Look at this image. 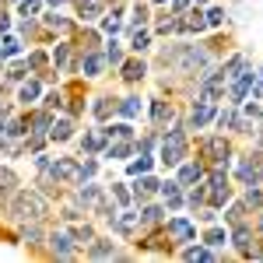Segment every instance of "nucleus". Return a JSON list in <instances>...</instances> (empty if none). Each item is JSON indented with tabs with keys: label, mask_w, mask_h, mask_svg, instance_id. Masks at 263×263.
Masks as SVG:
<instances>
[{
	"label": "nucleus",
	"mask_w": 263,
	"mask_h": 263,
	"mask_svg": "<svg viewBox=\"0 0 263 263\" xmlns=\"http://www.w3.org/2000/svg\"><path fill=\"white\" fill-rule=\"evenodd\" d=\"M249 88H253V70H246L242 78L232 85V98H235V102H239V98H246V91H249Z\"/></svg>",
	"instance_id": "obj_6"
},
{
	"label": "nucleus",
	"mask_w": 263,
	"mask_h": 263,
	"mask_svg": "<svg viewBox=\"0 0 263 263\" xmlns=\"http://www.w3.org/2000/svg\"><path fill=\"white\" fill-rule=\"evenodd\" d=\"M158 4H162V0H158Z\"/></svg>",
	"instance_id": "obj_39"
},
{
	"label": "nucleus",
	"mask_w": 263,
	"mask_h": 263,
	"mask_svg": "<svg viewBox=\"0 0 263 263\" xmlns=\"http://www.w3.org/2000/svg\"><path fill=\"white\" fill-rule=\"evenodd\" d=\"M147 169H151V158H140V162H133V165H130V172H133V175H140V172H147Z\"/></svg>",
	"instance_id": "obj_23"
},
{
	"label": "nucleus",
	"mask_w": 263,
	"mask_h": 263,
	"mask_svg": "<svg viewBox=\"0 0 263 263\" xmlns=\"http://www.w3.org/2000/svg\"><path fill=\"white\" fill-rule=\"evenodd\" d=\"M137 112H140V102L137 98H127L123 102V116H137Z\"/></svg>",
	"instance_id": "obj_19"
},
{
	"label": "nucleus",
	"mask_w": 263,
	"mask_h": 263,
	"mask_svg": "<svg viewBox=\"0 0 263 263\" xmlns=\"http://www.w3.org/2000/svg\"><path fill=\"white\" fill-rule=\"evenodd\" d=\"M49 4H63V0H49Z\"/></svg>",
	"instance_id": "obj_36"
},
{
	"label": "nucleus",
	"mask_w": 263,
	"mask_h": 263,
	"mask_svg": "<svg viewBox=\"0 0 263 263\" xmlns=\"http://www.w3.org/2000/svg\"><path fill=\"white\" fill-rule=\"evenodd\" d=\"M53 246H56L63 256H70V239H67V235H56V239H53Z\"/></svg>",
	"instance_id": "obj_22"
},
{
	"label": "nucleus",
	"mask_w": 263,
	"mask_h": 263,
	"mask_svg": "<svg viewBox=\"0 0 263 263\" xmlns=\"http://www.w3.org/2000/svg\"><path fill=\"white\" fill-rule=\"evenodd\" d=\"M85 14H98V0H88V4H81Z\"/></svg>",
	"instance_id": "obj_33"
},
{
	"label": "nucleus",
	"mask_w": 263,
	"mask_h": 263,
	"mask_svg": "<svg viewBox=\"0 0 263 263\" xmlns=\"http://www.w3.org/2000/svg\"><path fill=\"white\" fill-rule=\"evenodd\" d=\"M105 133H116V137H130V127H112V130H105Z\"/></svg>",
	"instance_id": "obj_34"
},
{
	"label": "nucleus",
	"mask_w": 263,
	"mask_h": 263,
	"mask_svg": "<svg viewBox=\"0 0 263 263\" xmlns=\"http://www.w3.org/2000/svg\"><path fill=\"white\" fill-rule=\"evenodd\" d=\"M144 46H147V32H137L133 35V49H144Z\"/></svg>",
	"instance_id": "obj_31"
},
{
	"label": "nucleus",
	"mask_w": 263,
	"mask_h": 263,
	"mask_svg": "<svg viewBox=\"0 0 263 263\" xmlns=\"http://www.w3.org/2000/svg\"><path fill=\"white\" fill-rule=\"evenodd\" d=\"M224 81H228V78H224V70H221V74H214V78H207V81H204V91H200V95H204L207 102H214V98L221 95Z\"/></svg>",
	"instance_id": "obj_2"
},
{
	"label": "nucleus",
	"mask_w": 263,
	"mask_h": 263,
	"mask_svg": "<svg viewBox=\"0 0 263 263\" xmlns=\"http://www.w3.org/2000/svg\"><path fill=\"white\" fill-rule=\"evenodd\" d=\"M18 53V39H4V46H0V56H14Z\"/></svg>",
	"instance_id": "obj_20"
},
{
	"label": "nucleus",
	"mask_w": 263,
	"mask_h": 263,
	"mask_svg": "<svg viewBox=\"0 0 263 263\" xmlns=\"http://www.w3.org/2000/svg\"><path fill=\"white\" fill-rule=\"evenodd\" d=\"M211 200L221 204V200H228V182H224V175H211Z\"/></svg>",
	"instance_id": "obj_4"
},
{
	"label": "nucleus",
	"mask_w": 263,
	"mask_h": 263,
	"mask_svg": "<svg viewBox=\"0 0 263 263\" xmlns=\"http://www.w3.org/2000/svg\"><path fill=\"white\" fill-rule=\"evenodd\" d=\"M60 179H85V169H78L74 162H56V169H53Z\"/></svg>",
	"instance_id": "obj_5"
},
{
	"label": "nucleus",
	"mask_w": 263,
	"mask_h": 263,
	"mask_svg": "<svg viewBox=\"0 0 263 263\" xmlns=\"http://www.w3.org/2000/svg\"><path fill=\"white\" fill-rule=\"evenodd\" d=\"M39 85H35V81H28V85H21V102H32V98H39Z\"/></svg>",
	"instance_id": "obj_11"
},
{
	"label": "nucleus",
	"mask_w": 263,
	"mask_h": 263,
	"mask_svg": "<svg viewBox=\"0 0 263 263\" xmlns=\"http://www.w3.org/2000/svg\"><path fill=\"white\" fill-rule=\"evenodd\" d=\"M186 260H211V249H204V246H193L190 253H186Z\"/></svg>",
	"instance_id": "obj_18"
},
{
	"label": "nucleus",
	"mask_w": 263,
	"mask_h": 263,
	"mask_svg": "<svg viewBox=\"0 0 263 263\" xmlns=\"http://www.w3.org/2000/svg\"><path fill=\"white\" fill-rule=\"evenodd\" d=\"M109 60H112V63H123V53H120V46H116V43L109 46Z\"/></svg>",
	"instance_id": "obj_29"
},
{
	"label": "nucleus",
	"mask_w": 263,
	"mask_h": 263,
	"mask_svg": "<svg viewBox=\"0 0 263 263\" xmlns=\"http://www.w3.org/2000/svg\"><path fill=\"white\" fill-rule=\"evenodd\" d=\"M98 70H102V56H88V60H85V74H88V78H95Z\"/></svg>",
	"instance_id": "obj_15"
},
{
	"label": "nucleus",
	"mask_w": 263,
	"mask_h": 263,
	"mask_svg": "<svg viewBox=\"0 0 263 263\" xmlns=\"http://www.w3.org/2000/svg\"><path fill=\"white\" fill-rule=\"evenodd\" d=\"M260 224H263V221H260Z\"/></svg>",
	"instance_id": "obj_40"
},
{
	"label": "nucleus",
	"mask_w": 263,
	"mask_h": 263,
	"mask_svg": "<svg viewBox=\"0 0 263 263\" xmlns=\"http://www.w3.org/2000/svg\"><path fill=\"white\" fill-rule=\"evenodd\" d=\"M158 190V182L155 179H140V186H137V197H147V193H155Z\"/></svg>",
	"instance_id": "obj_17"
},
{
	"label": "nucleus",
	"mask_w": 263,
	"mask_h": 263,
	"mask_svg": "<svg viewBox=\"0 0 263 263\" xmlns=\"http://www.w3.org/2000/svg\"><path fill=\"white\" fill-rule=\"evenodd\" d=\"M95 112H98V116H109V102H105V98H102V102H98V105H95Z\"/></svg>",
	"instance_id": "obj_35"
},
{
	"label": "nucleus",
	"mask_w": 263,
	"mask_h": 263,
	"mask_svg": "<svg viewBox=\"0 0 263 263\" xmlns=\"http://www.w3.org/2000/svg\"><path fill=\"white\" fill-rule=\"evenodd\" d=\"M109 253H112V246H109V242H102V246H95V249H91V256H98V260H102V256H109Z\"/></svg>",
	"instance_id": "obj_28"
},
{
	"label": "nucleus",
	"mask_w": 263,
	"mask_h": 263,
	"mask_svg": "<svg viewBox=\"0 0 263 263\" xmlns=\"http://www.w3.org/2000/svg\"><path fill=\"white\" fill-rule=\"evenodd\" d=\"M211 116H214V109H211V102H207V98H200V105L193 109V127H204V123H207Z\"/></svg>",
	"instance_id": "obj_7"
},
{
	"label": "nucleus",
	"mask_w": 263,
	"mask_h": 263,
	"mask_svg": "<svg viewBox=\"0 0 263 263\" xmlns=\"http://www.w3.org/2000/svg\"><path fill=\"white\" fill-rule=\"evenodd\" d=\"M130 151V144H116V147H109V158H123Z\"/></svg>",
	"instance_id": "obj_25"
},
{
	"label": "nucleus",
	"mask_w": 263,
	"mask_h": 263,
	"mask_svg": "<svg viewBox=\"0 0 263 263\" xmlns=\"http://www.w3.org/2000/svg\"><path fill=\"white\" fill-rule=\"evenodd\" d=\"M123 78H127V81L144 78V63H127V67H123Z\"/></svg>",
	"instance_id": "obj_10"
},
{
	"label": "nucleus",
	"mask_w": 263,
	"mask_h": 263,
	"mask_svg": "<svg viewBox=\"0 0 263 263\" xmlns=\"http://www.w3.org/2000/svg\"><path fill=\"white\" fill-rule=\"evenodd\" d=\"M0 137H4V127H0Z\"/></svg>",
	"instance_id": "obj_38"
},
{
	"label": "nucleus",
	"mask_w": 263,
	"mask_h": 263,
	"mask_svg": "<svg viewBox=\"0 0 263 263\" xmlns=\"http://www.w3.org/2000/svg\"><path fill=\"white\" fill-rule=\"evenodd\" d=\"M18 211H25L28 218H39V211H43V200H39V197H21V200H18Z\"/></svg>",
	"instance_id": "obj_8"
},
{
	"label": "nucleus",
	"mask_w": 263,
	"mask_h": 263,
	"mask_svg": "<svg viewBox=\"0 0 263 263\" xmlns=\"http://www.w3.org/2000/svg\"><path fill=\"white\" fill-rule=\"evenodd\" d=\"M200 175H204V172H200V165H186V169L179 172V179H182V182H193V179H200Z\"/></svg>",
	"instance_id": "obj_13"
},
{
	"label": "nucleus",
	"mask_w": 263,
	"mask_h": 263,
	"mask_svg": "<svg viewBox=\"0 0 263 263\" xmlns=\"http://www.w3.org/2000/svg\"><path fill=\"white\" fill-rule=\"evenodd\" d=\"M182 151H186L182 133L172 130V133L165 137V144H162V162H165V165H175V162H182Z\"/></svg>",
	"instance_id": "obj_1"
},
{
	"label": "nucleus",
	"mask_w": 263,
	"mask_h": 263,
	"mask_svg": "<svg viewBox=\"0 0 263 263\" xmlns=\"http://www.w3.org/2000/svg\"><path fill=\"white\" fill-rule=\"evenodd\" d=\"M102 140H105V133H88V137H85V151H98Z\"/></svg>",
	"instance_id": "obj_14"
},
{
	"label": "nucleus",
	"mask_w": 263,
	"mask_h": 263,
	"mask_svg": "<svg viewBox=\"0 0 263 263\" xmlns=\"http://www.w3.org/2000/svg\"><path fill=\"white\" fill-rule=\"evenodd\" d=\"M102 28H105V32H112V35H116V32H120V21H116V18H105V21H102Z\"/></svg>",
	"instance_id": "obj_30"
},
{
	"label": "nucleus",
	"mask_w": 263,
	"mask_h": 263,
	"mask_svg": "<svg viewBox=\"0 0 263 263\" xmlns=\"http://www.w3.org/2000/svg\"><path fill=\"white\" fill-rule=\"evenodd\" d=\"M207 242H211V246H221V242H224V232H221V228H211V232H207Z\"/></svg>",
	"instance_id": "obj_24"
},
{
	"label": "nucleus",
	"mask_w": 263,
	"mask_h": 263,
	"mask_svg": "<svg viewBox=\"0 0 263 263\" xmlns=\"http://www.w3.org/2000/svg\"><path fill=\"white\" fill-rule=\"evenodd\" d=\"M221 21H224L221 11H207V25H221Z\"/></svg>",
	"instance_id": "obj_32"
},
{
	"label": "nucleus",
	"mask_w": 263,
	"mask_h": 263,
	"mask_svg": "<svg viewBox=\"0 0 263 263\" xmlns=\"http://www.w3.org/2000/svg\"><path fill=\"white\" fill-rule=\"evenodd\" d=\"M162 193H165V200H169L172 207H179L182 197H179V190H175V182H165V186H162Z\"/></svg>",
	"instance_id": "obj_12"
},
{
	"label": "nucleus",
	"mask_w": 263,
	"mask_h": 263,
	"mask_svg": "<svg viewBox=\"0 0 263 263\" xmlns=\"http://www.w3.org/2000/svg\"><path fill=\"white\" fill-rule=\"evenodd\" d=\"M158 218H162V211H158V207H144V221H147V224L158 221Z\"/></svg>",
	"instance_id": "obj_27"
},
{
	"label": "nucleus",
	"mask_w": 263,
	"mask_h": 263,
	"mask_svg": "<svg viewBox=\"0 0 263 263\" xmlns=\"http://www.w3.org/2000/svg\"><path fill=\"white\" fill-rule=\"evenodd\" d=\"M155 120H158V123H165V120H172V109H169L165 102H155Z\"/></svg>",
	"instance_id": "obj_16"
},
{
	"label": "nucleus",
	"mask_w": 263,
	"mask_h": 263,
	"mask_svg": "<svg viewBox=\"0 0 263 263\" xmlns=\"http://www.w3.org/2000/svg\"><path fill=\"white\" fill-rule=\"evenodd\" d=\"M18 7H21V14L28 18V14H35V11H39V0H21Z\"/></svg>",
	"instance_id": "obj_21"
},
{
	"label": "nucleus",
	"mask_w": 263,
	"mask_h": 263,
	"mask_svg": "<svg viewBox=\"0 0 263 263\" xmlns=\"http://www.w3.org/2000/svg\"><path fill=\"white\" fill-rule=\"evenodd\" d=\"M235 246H239V249H246V246H249V232H246V228H239V232H235Z\"/></svg>",
	"instance_id": "obj_26"
},
{
	"label": "nucleus",
	"mask_w": 263,
	"mask_h": 263,
	"mask_svg": "<svg viewBox=\"0 0 263 263\" xmlns=\"http://www.w3.org/2000/svg\"><path fill=\"white\" fill-rule=\"evenodd\" d=\"M56 140H67L70 137V120H60V123H53V130H49Z\"/></svg>",
	"instance_id": "obj_9"
},
{
	"label": "nucleus",
	"mask_w": 263,
	"mask_h": 263,
	"mask_svg": "<svg viewBox=\"0 0 263 263\" xmlns=\"http://www.w3.org/2000/svg\"><path fill=\"white\" fill-rule=\"evenodd\" d=\"M197 4H207V0H197Z\"/></svg>",
	"instance_id": "obj_37"
},
{
	"label": "nucleus",
	"mask_w": 263,
	"mask_h": 263,
	"mask_svg": "<svg viewBox=\"0 0 263 263\" xmlns=\"http://www.w3.org/2000/svg\"><path fill=\"white\" fill-rule=\"evenodd\" d=\"M169 235H175V239H182V242H190L197 232H193V224H190V221L175 218V221H169Z\"/></svg>",
	"instance_id": "obj_3"
}]
</instances>
